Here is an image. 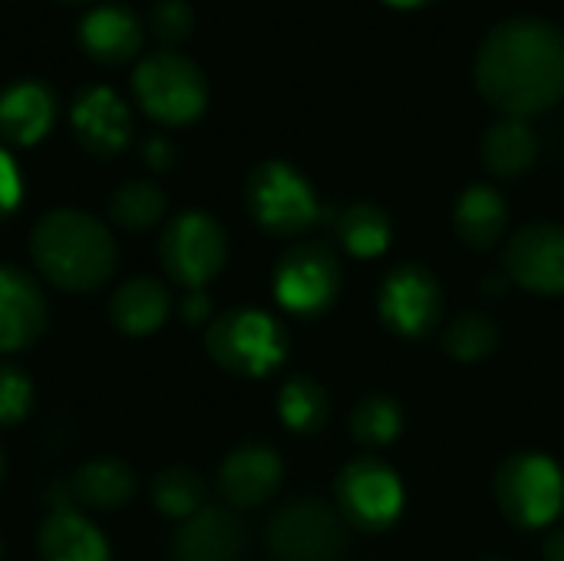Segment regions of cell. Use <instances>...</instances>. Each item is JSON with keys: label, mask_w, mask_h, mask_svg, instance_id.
Masks as SVG:
<instances>
[{"label": "cell", "mask_w": 564, "mask_h": 561, "mask_svg": "<svg viewBox=\"0 0 564 561\" xmlns=\"http://www.w3.org/2000/svg\"><path fill=\"white\" fill-rule=\"evenodd\" d=\"M476 89L516 119L552 109L564 96V30L539 17L492 26L476 53Z\"/></svg>", "instance_id": "6da1fadb"}, {"label": "cell", "mask_w": 564, "mask_h": 561, "mask_svg": "<svg viewBox=\"0 0 564 561\" xmlns=\"http://www.w3.org/2000/svg\"><path fill=\"white\" fill-rule=\"evenodd\" d=\"M274 294L281 308L301 317L324 314L340 294V261L327 245L304 241L281 255L274 268Z\"/></svg>", "instance_id": "9c48e42d"}, {"label": "cell", "mask_w": 564, "mask_h": 561, "mask_svg": "<svg viewBox=\"0 0 564 561\" xmlns=\"http://www.w3.org/2000/svg\"><path fill=\"white\" fill-rule=\"evenodd\" d=\"M205 347L221 370L241 377H264L288 357V334L271 314L245 308L212 321Z\"/></svg>", "instance_id": "277c9868"}, {"label": "cell", "mask_w": 564, "mask_h": 561, "mask_svg": "<svg viewBox=\"0 0 564 561\" xmlns=\"http://www.w3.org/2000/svg\"><path fill=\"white\" fill-rule=\"evenodd\" d=\"M545 561H564V526L545 539Z\"/></svg>", "instance_id": "e575fe53"}, {"label": "cell", "mask_w": 564, "mask_h": 561, "mask_svg": "<svg viewBox=\"0 0 564 561\" xmlns=\"http://www.w3.org/2000/svg\"><path fill=\"white\" fill-rule=\"evenodd\" d=\"M56 119V96L40 79H17L0 89V139L10 145L40 142Z\"/></svg>", "instance_id": "ac0fdd59"}, {"label": "cell", "mask_w": 564, "mask_h": 561, "mask_svg": "<svg viewBox=\"0 0 564 561\" xmlns=\"http://www.w3.org/2000/svg\"><path fill=\"white\" fill-rule=\"evenodd\" d=\"M334 489H337L344 519L364 532H380L393 526L403 509V486L397 473L370 456L344 466Z\"/></svg>", "instance_id": "30bf717a"}, {"label": "cell", "mask_w": 564, "mask_h": 561, "mask_svg": "<svg viewBox=\"0 0 564 561\" xmlns=\"http://www.w3.org/2000/svg\"><path fill=\"white\" fill-rule=\"evenodd\" d=\"M69 122L76 132V142L99 159L119 155L132 139V116L129 106L116 96V89L96 83L76 93Z\"/></svg>", "instance_id": "4fadbf2b"}, {"label": "cell", "mask_w": 564, "mask_h": 561, "mask_svg": "<svg viewBox=\"0 0 564 561\" xmlns=\"http://www.w3.org/2000/svg\"><path fill=\"white\" fill-rule=\"evenodd\" d=\"M208 314H212V301H208V294L192 291V294L182 301V317H185L188 324H202V321H208Z\"/></svg>", "instance_id": "836d02e7"}, {"label": "cell", "mask_w": 564, "mask_h": 561, "mask_svg": "<svg viewBox=\"0 0 564 561\" xmlns=\"http://www.w3.org/2000/svg\"><path fill=\"white\" fill-rule=\"evenodd\" d=\"M245 522L221 506H205L172 539L175 561H238L245 552Z\"/></svg>", "instance_id": "2e32d148"}, {"label": "cell", "mask_w": 564, "mask_h": 561, "mask_svg": "<svg viewBox=\"0 0 564 561\" xmlns=\"http://www.w3.org/2000/svg\"><path fill=\"white\" fill-rule=\"evenodd\" d=\"M149 23H152V33L165 46H175L192 33L195 13H192V7L185 0H159L152 7V13H149Z\"/></svg>", "instance_id": "4dcf8cb0"}, {"label": "cell", "mask_w": 564, "mask_h": 561, "mask_svg": "<svg viewBox=\"0 0 564 561\" xmlns=\"http://www.w3.org/2000/svg\"><path fill=\"white\" fill-rule=\"evenodd\" d=\"M0 555H3V546H0Z\"/></svg>", "instance_id": "f35d334b"}, {"label": "cell", "mask_w": 564, "mask_h": 561, "mask_svg": "<svg viewBox=\"0 0 564 561\" xmlns=\"http://www.w3.org/2000/svg\"><path fill=\"white\" fill-rule=\"evenodd\" d=\"M281 420L294 430V433H317L327 417H330V403H327V390L314 380V377H291L281 387V400H278Z\"/></svg>", "instance_id": "cb8c5ba5"}, {"label": "cell", "mask_w": 564, "mask_h": 561, "mask_svg": "<svg viewBox=\"0 0 564 561\" xmlns=\"http://www.w3.org/2000/svg\"><path fill=\"white\" fill-rule=\"evenodd\" d=\"M165 215V195L149 179H129L109 195V218L129 231L152 228Z\"/></svg>", "instance_id": "d4e9b609"}, {"label": "cell", "mask_w": 564, "mask_h": 561, "mask_svg": "<svg viewBox=\"0 0 564 561\" xmlns=\"http://www.w3.org/2000/svg\"><path fill=\"white\" fill-rule=\"evenodd\" d=\"M496 499L519 529H542L558 519L564 506L562 470L542 453H519L496 476Z\"/></svg>", "instance_id": "8992f818"}, {"label": "cell", "mask_w": 564, "mask_h": 561, "mask_svg": "<svg viewBox=\"0 0 564 561\" xmlns=\"http://www.w3.org/2000/svg\"><path fill=\"white\" fill-rule=\"evenodd\" d=\"M390 218L383 208L377 205H350L340 218H337V235L344 241V248L357 258H373L380 251H387L390 245Z\"/></svg>", "instance_id": "484cf974"}, {"label": "cell", "mask_w": 564, "mask_h": 561, "mask_svg": "<svg viewBox=\"0 0 564 561\" xmlns=\"http://www.w3.org/2000/svg\"><path fill=\"white\" fill-rule=\"evenodd\" d=\"M403 410L393 397H367L350 417V433L360 446H387L400 436Z\"/></svg>", "instance_id": "83f0119b"}, {"label": "cell", "mask_w": 564, "mask_h": 561, "mask_svg": "<svg viewBox=\"0 0 564 561\" xmlns=\"http://www.w3.org/2000/svg\"><path fill=\"white\" fill-rule=\"evenodd\" d=\"M142 159H145V165H152V169L165 172V169L175 162V149H172V142H169V139L152 136V139H145V142H142Z\"/></svg>", "instance_id": "d6a6232c"}, {"label": "cell", "mask_w": 564, "mask_h": 561, "mask_svg": "<svg viewBox=\"0 0 564 561\" xmlns=\"http://www.w3.org/2000/svg\"><path fill=\"white\" fill-rule=\"evenodd\" d=\"M33 407V384L13 364H0V427L20 423Z\"/></svg>", "instance_id": "f546056e"}, {"label": "cell", "mask_w": 564, "mask_h": 561, "mask_svg": "<svg viewBox=\"0 0 564 561\" xmlns=\"http://www.w3.org/2000/svg\"><path fill=\"white\" fill-rule=\"evenodd\" d=\"M132 93L145 116L165 126H188L208 106V79L195 60L175 50L145 56L132 73Z\"/></svg>", "instance_id": "3957f363"}, {"label": "cell", "mask_w": 564, "mask_h": 561, "mask_svg": "<svg viewBox=\"0 0 564 561\" xmlns=\"http://www.w3.org/2000/svg\"><path fill=\"white\" fill-rule=\"evenodd\" d=\"M66 3H83V0H66Z\"/></svg>", "instance_id": "74e56055"}, {"label": "cell", "mask_w": 564, "mask_h": 561, "mask_svg": "<svg viewBox=\"0 0 564 561\" xmlns=\"http://www.w3.org/2000/svg\"><path fill=\"white\" fill-rule=\"evenodd\" d=\"M443 314V294L436 278L423 265H400L383 278L380 317L406 341L426 337Z\"/></svg>", "instance_id": "8fae6325"}, {"label": "cell", "mask_w": 564, "mask_h": 561, "mask_svg": "<svg viewBox=\"0 0 564 561\" xmlns=\"http://www.w3.org/2000/svg\"><path fill=\"white\" fill-rule=\"evenodd\" d=\"M46 327L40 284L13 265H0V354L26 350Z\"/></svg>", "instance_id": "5bb4252c"}, {"label": "cell", "mask_w": 564, "mask_h": 561, "mask_svg": "<svg viewBox=\"0 0 564 561\" xmlns=\"http://www.w3.org/2000/svg\"><path fill=\"white\" fill-rule=\"evenodd\" d=\"M245 202L254 222L271 235H301L321 218V205L307 179L288 162H261L245 185Z\"/></svg>", "instance_id": "5b68a950"}, {"label": "cell", "mask_w": 564, "mask_h": 561, "mask_svg": "<svg viewBox=\"0 0 564 561\" xmlns=\"http://www.w3.org/2000/svg\"><path fill=\"white\" fill-rule=\"evenodd\" d=\"M43 561H109V542L102 532L73 509H53L36 536Z\"/></svg>", "instance_id": "d6986e66"}, {"label": "cell", "mask_w": 564, "mask_h": 561, "mask_svg": "<svg viewBox=\"0 0 564 561\" xmlns=\"http://www.w3.org/2000/svg\"><path fill=\"white\" fill-rule=\"evenodd\" d=\"M169 311H172V298L165 284H159L155 278H132L119 284L116 294L109 298V321L132 337L159 331Z\"/></svg>", "instance_id": "ffe728a7"}, {"label": "cell", "mask_w": 564, "mask_h": 561, "mask_svg": "<svg viewBox=\"0 0 564 561\" xmlns=\"http://www.w3.org/2000/svg\"><path fill=\"white\" fill-rule=\"evenodd\" d=\"M0 479H3V450H0Z\"/></svg>", "instance_id": "8d00e7d4"}, {"label": "cell", "mask_w": 564, "mask_h": 561, "mask_svg": "<svg viewBox=\"0 0 564 561\" xmlns=\"http://www.w3.org/2000/svg\"><path fill=\"white\" fill-rule=\"evenodd\" d=\"M390 7H423V3H430V0H387Z\"/></svg>", "instance_id": "d590c367"}, {"label": "cell", "mask_w": 564, "mask_h": 561, "mask_svg": "<svg viewBox=\"0 0 564 561\" xmlns=\"http://www.w3.org/2000/svg\"><path fill=\"white\" fill-rule=\"evenodd\" d=\"M268 549L278 561H337L347 549V526L327 503L294 499L274 513Z\"/></svg>", "instance_id": "ba28073f"}, {"label": "cell", "mask_w": 564, "mask_h": 561, "mask_svg": "<svg viewBox=\"0 0 564 561\" xmlns=\"http://www.w3.org/2000/svg\"><path fill=\"white\" fill-rule=\"evenodd\" d=\"M539 159V136L529 126V119L506 116L492 122L482 136V162L499 179H519L525 175Z\"/></svg>", "instance_id": "44dd1931"}, {"label": "cell", "mask_w": 564, "mask_h": 561, "mask_svg": "<svg viewBox=\"0 0 564 561\" xmlns=\"http://www.w3.org/2000/svg\"><path fill=\"white\" fill-rule=\"evenodd\" d=\"M281 476H284L281 456L271 446L248 443V446H238L235 453H228V460L221 463L218 489L228 506L254 509V506H264L278 493Z\"/></svg>", "instance_id": "9a60e30c"}, {"label": "cell", "mask_w": 564, "mask_h": 561, "mask_svg": "<svg viewBox=\"0 0 564 561\" xmlns=\"http://www.w3.org/2000/svg\"><path fill=\"white\" fill-rule=\"evenodd\" d=\"M506 271L535 294H564V225H522L506 248Z\"/></svg>", "instance_id": "7c38bea8"}, {"label": "cell", "mask_w": 564, "mask_h": 561, "mask_svg": "<svg viewBox=\"0 0 564 561\" xmlns=\"http://www.w3.org/2000/svg\"><path fill=\"white\" fill-rule=\"evenodd\" d=\"M152 503L162 516L169 519H192L198 509H205V483L198 473L192 470H182V466H172V470H162L155 479H152Z\"/></svg>", "instance_id": "4316f807"}, {"label": "cell", "mask_w": 564, "mask_h": 561, "mask_svg": "<svg viewBox=\"0 0 564 561\" xmlns=\"http://www.w3.org/2000/svg\"><path fill=\"white\" fill-rule=\"evenodd\" d=\"M76 40L86 56H93L96 63L116 66L142 50L145 30H142V20L135 10H129L122 3H102L79 20Z\"/></svg>", "instance_id": "e0dca14e"}, {"label": "cell", "mask_w": 564, "mask_h": 561, "mask_svg": "<svg viewBox=\"0 0 564 561\" xmlns=\"http://www.w3.org/2000/svg\"><path fill=\"white\" fill-rule=\"evenodd\" d=\"M506 225H509V208H506V198L496 188L469 185L459 195V202H456V235L469 248H476V251L492 248L506 235Z\"/></svg>", "instance_id": "7402d4cb"}, {"label": "cell", "mask_w": 564, "mask_h": 561, "mask_svg": "<svg viewBox=\"0 0 564 561\" xmlns=\"http://www.w3.org/2000/svg\"><path fill=\"white\" fill-rule=\"evenodd\" d=\"M20 198H23L20 165H17V159L7 149H0V222H7L17 212Z\"/></svg>", "instance_id": "1f68e13d"}, {"label": "cell", "mask_w": 564, "mask_h": 561, "mask_svg": "<svg viewBox=\"0 0 564 561\" xmlns=\"http://www.w3.org/2000/svg\"><path fill=\"white\" fill-rule=\"evenodd\" d=\"M30 255L50 284L63 291H96L116 271V241L109 228L79 208H53L30 231Z\"/></svg>", "instance_id": "7a4b0ae2"}, {"label": "cell", "mask_w": 564, "mask_h": 561, "mask_svg": "<svg viewBox=\"0 0 564 561\" xmlns=\"http://www.w3.org/2000/svg\"><path fill=\"white\" fill-rule=\"evenodd\" d=\"M159 258L172 281L188 291H202L225 268V228L208 212H182L165 225L159 238Z\"/></svg>", "instance_id": "52a82bcc"}, {"label": "cell", "mask_w": 564, "mask_h": 561, "mask_svg": "<svg viewBox=\"0 0 564 561\" xmlns=\"http://www.w3.org/2000/svg\"><path fill=\"white\" fill-rule=\"evenodd\" d=\"M443 347H446L449 357H456L463 364H473V360L489 357L499 347V331L486 314H463L446 327Z\"/></svg>", "instance_id": "f1b7e54d"}, {"label": "cell", "mask_w": 564, "mask_h": 561, "mask_svg": "<svg viewBox=\"0 0 564 561\" xmlns=\"http://www.w3.org/2000/svg\"><path fill=\"white\" fill-rule=\"evenodd\" d=\"M69 493L76 503L96 513H116L122 509L135 493V473L122 460H93L83 470H76Z\"/></svg>", "instance_id": "603a6c76"}]
</instances>
